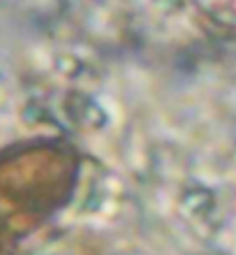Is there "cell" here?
Instances as JSON below:
<instances>
[{"label":"cell","mask_w":236,"mask_h":255,"mask_svg":"<svg viewBox=\"0 0 236 255\" xmlns=\"http://www.w3.org/2000/svg\"><path fill=\"white\" fill-rule=\"evenodd\" d=\"M72 179L75 158L58 144L0 151V249L54 214Z\"/></svg>","instance_id":"cell-1"}]
</instances>
